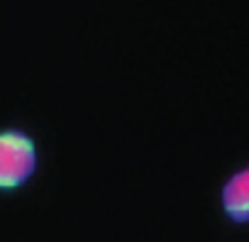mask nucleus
I'll use <instances>...</instances> for the list:
<instances>
[{"label": "nucleus", "instance_id": "f257e3e1", "mask_svg": "<svg viewBox=\"0 0 249 242\" xmlns=\"http://www.w3.org/2000/svg\"><path fill=\"white\" fill-rule=\"evenodd\" d=\"M39 154L35 140L22 130H0V191L22 188L37 171Z\"/></svg>", "mask_w": 249, "mask_h": 242}, {"label": "nucleus", "instance_id": "f03ea898", "mask_svg": "<svg viewBox=\"0 0 249 242\" xmlns=\"http://www.w3.org/2000/svg\"><path fill=\"white\" fill-rule=\"evenodd\" d=\"M220 203H222L225 215L232 223H237V225L249 223V169L234 171L222 184Z\"/></svg>", "mask_w": 249, "mask_h": 242}]
</instances>
